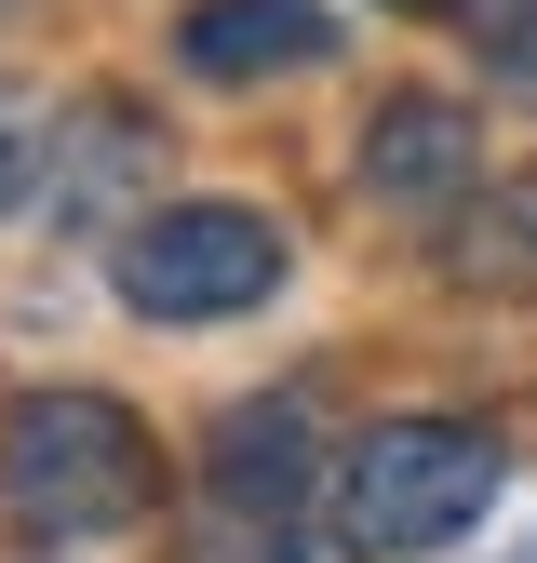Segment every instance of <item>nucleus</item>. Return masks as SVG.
I'll return each instance as SVG.
<instances>
[{
  "label": "nucleus",
  "mask_w": 537,
  "mask_h": 563,
  "mask_svg": "<svg viewBox=\"0 0 537 563\" xmlns=\"http://www.w3.org/2000/svg\"><path fill=\"white\" fill-rule=\"evenodd\" d=\"M162 497V443L149 416L108 402V389H28L0 416V523L41 537V550H81V537H121L149 523Z\"/></svg>",
  "instance_id": "1"
},
{
  "label": "nucleus",
  "mask_w": 537,
  "mask_h": 563,
  "mask_svg": "<svg viewBox=\"0 0 537 563\" xmlns=\"http://www.w3.org/2000/svg\"><path fill=\"white\" fill-rule=\"evenodd\" d=\"M484 510H497V430H470V416H376L336 443L322 483V537L350 563H430Z\"/></svg>",
  "instance_id": "2"
},
{
  "label": "nucleus",
  "mask_w": 537,
  "mask_h": 563,
  "mask_svg": "<svg viewBox=\"0 0 537 563\" xmlns=\"http://www.w3.org/2000/svg\"><path fill=\"white\" fill-rule=\"evenodd\" d=\"M283 268H296V242L255 201H162L108 242V282L134 322H229L255 296H283Z\"/></svg>",
  "instance_id": "3"
},
{
  "label": "nucleus",
  "mask_w": 537,
  "mask_h": 563,
  "mask_svg": "<svg viewBox=\"0 0 537 563\" xmlns=\"http://www.w3.org/2000/svg\"><path fill=\"white\" fill-rule=\"evenodd\" d=\"M322 54H336L322 0H188V27H175L188 81H296Z\"/></svg>",
  "instance_id": "4"
},
{
  "label": "nucleus",
  "mask_w": 537,
  "mask_h": 563,
  "mask_svg": "<svg viewBox=\"0 0 537 563\" xmlns=\"http://www.w3.org/2000/svg\"><path fill=\"white\" fill-rule=\"evenodd\" d=\"M470 175H484V121L457 95H376V121H363V188L376 201H457Z\"/></svg>",
  "instance_id": "5"
},
{
  "label": "nucleus",
  "mask_w": 537,
  "mask_h": 563,
  "mask_svg": "<svg viewBox=\"0 0 537 563\" xmlns=\"http://www.w3.org/2000/svg\"><path fill=\"white\" fill-rule=\"evenodd\" d=\"M309 443H322L309 389L242 402L229 430H216V510H242V523H296V510H309Z\"/></svg>",
  "instance_id": "6"
},
{
  "label": "nucleus",
  "mask_w": 537,
  "mask_h": 563,
  "mask_svg": "<svg viewBox=\"0 0 537 563\" xmlns=\"http://www.w3.org/2000/svg\"><path fill=\"white\" fill-rule=\"evenodd\" d=\"M54 148H67V175L41 188V216H54V229H95V216H108V188H121L134 162H149V148H134V121H121V108H81V121L54 134Z\"/></svg>",
  "instance_id": "7"
},
{
  "label": "nucleus",
  "mask_w": 537,
  "mask_h": 563,
  "mask_svg": "<svg viewBox=\"0 0 537 563\" xmlns=\"http://www.w3.org/2000/svg\"><path fill=\"white\" fill-rule=\"evenodd\" d=\"M470 41L497 54V81L537 95V0H470Z\"/></svg>",
  "instance_id": "8"
},
{
  "label": "nucleus",
  "mask_w": 537,
  "mask_h": 563,
  "mask_svg": "<svg viewBox=\"0 0 537 563\" xmlns=\"http://www.w3.org/2000/svg\"><path fill=\"white\" fill-rule=\"evenodd\" d=\"M14 201H28V121L0 108V216H14Z\"/></svg>",
  "instance_id": "9"
},
{
  "label": "nucleus",
  "mask_w": 537,
  "mask_h": 563,
  "mask_svg": "<svg viewBox=\"0 0 537 563\" xmlns=\"http://www.w3.org/2000/svg\"><path fill=\"white\" fill-rule=\"evenodd\" d=\"M390 14H430V0H390Z\"/></svg>",
  "instance_id": "10"
},
{
  "label": "nucleus",
  "mask_w": 537,
  "mask_h": 563,
  "mask_svg": "<svg viewBox=\"0 0 537 563\" xmlns=\"http://www.w3.org/2000/svg\"><path fill=\"white\" fill-rule=\"evenodd\" d=\"M0 14H28V0H0Z\"/></svg>",
  "instance_id": "11"
}]
</instances>
